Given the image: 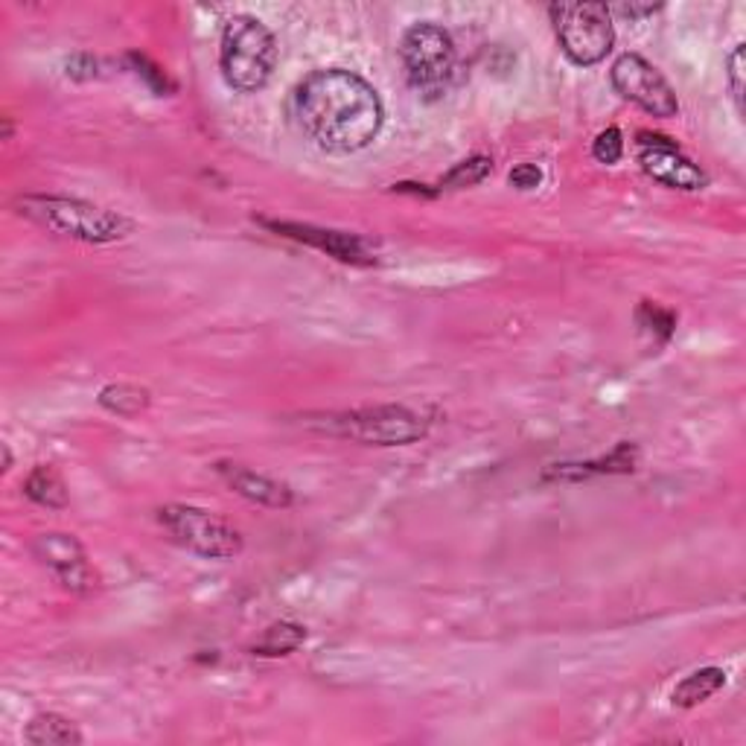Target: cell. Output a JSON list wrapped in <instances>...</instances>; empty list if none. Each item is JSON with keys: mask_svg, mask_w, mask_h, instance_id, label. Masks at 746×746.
I'll list each match as a JSON object with an SVG mask.
<instances>
[{"mask_svg": "<svg viewBox=\"0 0 746 746\" xmlns=\"http://www.w3.org/2000/svg\"><path fill=\"white\" fill-rule=\"evenodd\" d=\"M294 125L329 155L368 149L383 129V99L373 85L341 68L315 71L292 94Z\"/></svg>", "mask_w": 746, "mask_h": 746, "instance_id": "cell-1", "label": "cell"}, {"mask_svg": "<svg viewBox=\"0 0 746 746\" xmlns=\"http://www.w3.org/2000/svg\"><path fill=\"white\" fill-rule=\"evenodd\" d=\"M277 64V41L263 21L233 15L222 29L219 68L237 94H257L266 88Z\"/></svg>", "mask_w": 746, "mask_h": 746, "instance_id": "cell-2", "label": "cell"}, {"mask_svg": "<svg viewBox=\"0 0 746 746\" xmlns=\"http://www.w3.org/2000/svg\"><path fill=\"white\" fill-rule=\"evenodd\" d=\"M15 207L21 216H27L59 237H71V240L115 242L132 231V222L125 216L115 214L108 207L80 202V198L24 196L15 202Z\"/></svg>", "mask_w": 746, "mask_h": 746, "instance_id": "cell-3", "label": "cell"}, {"mask_svg": "<svg viewBox=\"0 0 746 746\" xmlns=\"http://www.w3.org/2000/svg\"><path fill=\"white\" fill-rule=\"evenodd\" d=\"M406 80L423 99L444 97L455 73V45L437 24H414L400 41Z\"/></svg>", "mask_w": 746, "mask_h": 746, "instance_id": "cell-4", "label": "cell"}, {"mask_svg": "<svg viewBox=\"0 0 746 746\" xmlns=\"http://www.w3.org/2000/svg\"><path fill=\"white\" fill-rule=\"evenodd\" d=\"M549 15L563 53L580 68L604 62L613 50V12L606 3H554Z\"/></svg>", "mask_w": 746, "mask_h": 746, "instance_id": "cell-5", "label": "cell"}, {"mask_svg": "<svg viewBox=\"0 0 746 746\" xmlns=\"http://www.w3.org/2000/svg\"><path fill=\"white\" fill-rule=\"evenodd\" d=\"M321 429L359 444L406 446L426 435V420L406 406H368V409L327 414Z\"/></svg>", "mask_w": 746, "mask_h": 746, "instance_id": "cell-6", "label": "cell"}, {"mask_svg": "<svg viewBox=\"0 0 746 746\" xmlns=\"http://www.w3.org/2000/svg\"><path fill=\"white\" fill-rule=\"evenodd\" d=\"M160 525L167 528L169 537L205 560H231L242 551L240 531L222 522L210 510L193 505H167L158 510Z\"/></svg>", "mask_w": 746, "mask_h": 746, "instance_id": "cell-7", "label": "cell"}, {"mask_svg": "<svg viewBox=\"0 0 746 746\" xmlns=\"http://www.w3.org/2000/svg\"><path fill=\"white\" fill-rule=\"evenodd\" d=\"M613 88L622 94L624 99H630L639 108H645L648 115L653 117H674L679 111V103H676L674 88L667 85V80L662 73L636 53L622 56L618 62L613 64Z\"/></svg>", "mask_w": 746, "mask_h": 746, "instance_id": "cell-8", "label": "cell"}, {"mask_svg": "<svg viewBox=\"0 0 746 746\" xmlns=\"http://www.w3.org/2000/svg\"><path fill=\"white\" fill-rule=\"evenodd\" d=\"M636 146H639V160L645 172L662 184L676 186V190H702L709 184V176L685 158L679 146L665 134L641 132Z\"/></svg>", "mask_w": 746, "mask_h": 746, "instance_id": "cell-9", "label": "cell"}, {"mask_svg": "<svg viewBox=\"0 0 746 746\" xmlns=\"http://www.w3.org/2000/svg\"><path fill=\"white\" fill-rule=\"evenodd\" d=\"M36 557L53 571L59 583L71 592H91L94 589V571L88 566L85 549L73 540L71 533H41L33 545Z\"/></svg>", "mask_w": 746, "mask_h": 746, "instance_id": "cell-10", "label": "cell"}, {"mask_svg": "<svg viewBox=\"0 0 746 746\" xmlns=\"http://www.w3.org/2000/svg\"><path fill=\"white\" fill-rule=\"evenodd\" d=\"M260 222L272 228L280 237H289V240L306 242L312 249L324 251L329 257L341 260V263H353V266H371L373 254L368 251L364 240L353 237V233L341 231H324V228H315V225H301V222H272V219H260Z\"/></svg>", "mask_w": 746, "mask_h": 746, "instance_id": "cell-11", "label": "cell"}, {"mask_svg": "<svg viewBox=\"0 0 746 746\" xmlns=\"http://www.w3.org/2000/svg\"><path fill=\"white\" fill-rule=\"evenodd\" d=\"M216 472L228 481V488H231L233 493H240V496L249 498V502H257V505L266 507H289L294 502L292 490L286 488L284 481L268 479L263 472L249 470V467H242V464L222 461L216 464Z\"/></svg>", "mask_w": 746, "mask_h": 746, "instance_id": "cell-12", "label": "cell"}, {"mask_svg": "<svg viewBox=\"0 0 746 746\" xmlns=\"http://www.w3.org/2000/svg\"><path fill=\"white\" fill-rule=\"evenodd\" d=\"M639 461V449L633 444H618L610 455L587 464H554L545 470V479L554 481H583L592 476H613V472H633Z\"/></svg>", "mask_w": 746, "mask_h": 746, "instance_id": "cell-13", "label": "cell"}, {"mask_svg": "<svg viewBox=\"0 0 746 746\" xmlns=\"http://www.w3.org/2000/svg\"><path fill=\"white\" fill-rule=\"evenodd\" d=\"M24 741L33 746H71L82 744V732L68 718L59 714H36L29 720Z\"/></svg>", "mask_w": 746, "mask_h": 746, "instance_id": "cell-14", "label": "cell"}, {"mask_svg": "<svg viewBox=\"0 0 746 746\" xmlns=\"http://www.w3.org/2000/svg\"><path fill=\"white\" fill-rule=\"evenodd\" d=\"M723 685H726V674L720 667H702V671H694L676 685L671 700H674L676 709H694L702 700H709L711 694H718Z\"/></svg>", "mask_w": 746, "mask_h": 746, "instance_id": "cell-15", "label": "cell"}, {"mask_svg": "<svg viewBox=\"0 0 746 746\" xmlns=\"http://www.w3.org/2000/svg\"><path fill=\"white\" fill-rule=\"evenodd\" d=\"M24 490H27V496L33 498V502H38L41 507H53V510H59V507L68 505V488H64L62 476H59L56 467H50V464H41V467H36V470L29 472Z\"/></svg>", "mask_w": 746, "mask_h": 746, "instance_id": "cell-16", "label": "cell"}, {"mask_svg": "<svg viewBox=\"0 0 746 746\" xmlns=\"http://www.w3.org/2000/svg\"><path fill=\"white\" fill-rule=\"evenodd\" d=\"M149 392L141 385L115 383L99 392V406L111 414H120V418H137L141 411L149 409Z\"/></svg>", "mask_w": 746, "mask_h": 746, "instance_id": "cell-17", "label": "cell"}, {"mask_svg": "<svg viewBox=\"0 0 746 746\" xmlns=\"http://www.w3.org/2000/svg\"><path fill=\"white\" fill-rule=\"evenodd\" d=\"M303 639H306V630H303L301 624H289V622L272 624V627H268V630L254 641L251 653H254V657H268V659L286 657V653H292V650L301 648Z\"/></svg>", "mask_w": 746, "mask_h": 746, "instance_id": "cell-18", "label": "cell"}, {"mask_svg": "<svg viewBox=\"0 0 746 746\" xmlns=\"http://www.w3.org/2000/svg\"><path fill=\"white\" fill-rule=\"evenodd\" d=\"M490 169H493V160L490 158H470L458 164L455 169H449L444 176V184L455 186V190L458 186H476L490 176Z\"/></svg>", "mask_w": 746, "mask_h": 746, "instance_id": "cell-19", "label": "cell"}, {"mask_svg": "<svg viewBox=\"0 0 746 746\" xmlns=\"http://www.w3.org/2000/svg\"><path fill=\"white\" fill-rule=\"evenodd\" d=\"M636 315H639L641 327L653 329V333H659L662 338H671V333H674V327H676L674 312L662 310V306H657V303H650V301L641 303Z\"/></svg>", "mask_w": 746, "mask_h": 746, "instance_id": "cell-20", "label": "cell"}, {"mask_svg": "<svg viewBox=\"0 0 746 746\" xmlns=\"http://www.w3.org/2000/svg\"><path fill=\"white\" fill-rule=\"evenodd\" d=\"M622 152H624V137L618 129H606V132H601L595 137V143H592V155H595V160H601V164H618L622 160Z\"/></svg>", "mask_w": 746, "mask_h": 746, "instance_id": "cell-21", "label": "cell"}, {"mask_svg": "<svg viewBox=\"0 0 746 746\" xmlns=\"http://www.w3.org/2000/svg\"><path fill=\"white\" fill-rule=\"evenodd\" d=\"M729 88H732V99H735L737 115H744V45H737L729 53Z\"/></svg>", "mask_w": 746, "mask_h": 746, "instance_id": "cell-22", "label": "cell"}, {"mask_svg": "<svg viewBox=\"0 0 746 746\" xmlns=\"http://www.w3.org/2000/svg\"><path fill=\"white\" fill-rule=\"evenodd\" d=\"M129 62L134 64V73L149 82L152 88L158 91V94H167V91H172V85L167 82V73L160 71V68H155L149 59H143V56H129Z\"/></svg>", "mask_w": 746, "mask_h": 746, "instance_id": "cell-23", "label": "cell"}, {"mask_svg": "<svg viewBox=\"0 0 746 746\" xmlns=\"http://www.w3.org/2000/svg\"><path fill=\"white\" fill-rule=\"evenodd\" d=\"M542 181V169L537 167V164H519V167L510 172V184L516 186V190H533V186H540Z\"/></svg>", "mask_w": 746, "mask_h": 746, "instance_id": "cell-24", "label": "cell"}, {"mask_svg": "<svg viewBox=\"0 0 746 746\" xmlns=\"http://www.w3.org/2000/svg\"><path fill=\"white\" fill-rule=\"evenodd\" d=\"M659 7H618L615 12H622V15H627V19H641V15H653Z\"/></svg>", "mask_w": 746, "mask_h": 746, "instance_id": "cell-25", "label": "cell"}, {"mask_svg": "<svg viewBox=\"0 0 746 746\" xmlns=\"http://www.w3.org/2000/svg\"><path fill=\"white\" fill-rule=\"evenodd\" d=\"M10 467H12V453H10V446L3 444V472L10 470Z\"/></svg>", "mask_w": 746, "mask_h": 746, "instance_id": "cell-26", "label": "cell"}, {"mask_svg": "<svg viewBox=\"0 0 746 746\" xmlns=\"http://www.w3.org/2000/svg\"><path fill=\"white\" fill-rule=\"evenodd\" d=\"M3 137H7V141L12 137V120L10 117H3Z\"/></svg>", "mask_w": 746, "mask_h": 746, "instance_id": "cell-27", "label": "cell"}]
</instances>
